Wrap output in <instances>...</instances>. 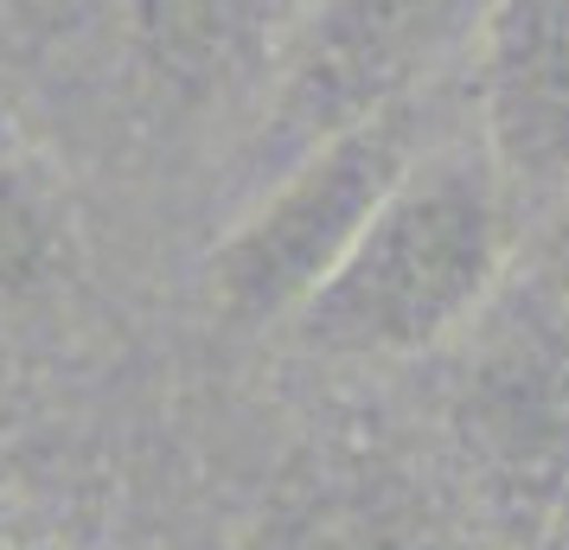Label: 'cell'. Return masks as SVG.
Listing matches in <instances>:
<instances>
[{
	"instance_id": "7",
	"label": "cell",
	"mask_w": 569,
	"mask_h": 550,
	"mask_svg": "<svg viewBox=\"0 0 569 550\" xmlns=\"http://www.w3.org/2000/svg\"><path fill=\"white\" fill-rule=\"evenodd\" d=\"M71 282V218L46 173L0 154V320L46 308Z\"/></svg>"
},
{
	"instance_id": "3",
	"label": "cell",
	"mask_w": 569,
	"mask_h": 550,
	"mask_svg": "<svg viewBox=\"0 0 569 550\" xmlns=\"http://www.w3.org/2000/svg\"><path fill=\"white\" fill-rule=\"evenodd\" d=\"M487 0H301L237 148V192L301 148L441 90Z\"/></svg>"
},
{
	"instance_id": "2",
	"label": "cell",
	"mask_w": 569,
	"mask_h": 550,
	"mask_svg": "<svg viewBox=\"0 0 569 550\" xmlns=\"http://www.w3.org/2000/svg\"><path fill=\"white\" fill-rule=\"evenodd\" d=\"M441 129H448L441 90H429L416 103H397L371 122L313 141L276 173H262L250 192H237V218L199 262L211 320L243 333L288 327V314L333 276L365 218L385 206V192Z\"/></svg>"
},
{
	"instance_id": "6",
	"label": "cell",
	"mask_w": 569,
	"mask_h": 550,
	"mask_svg": "<svg viewBox=\"0 0 569 550\" xmlns=\"http://www.w3.org/2000/svg\"><path fill=\"white\" fill-rule=\"evenodd\" d=\"M295 13L301 0H116L129 64L180 116L257 97Z\"/></svg>"
},
{
	"instance_id": "1",
	"label": "cell",
	"mask_w": 569,
	"mask_h": 550,
	"mask_svg": "<svg viewBox=\"0 0 569 550\" xmlns=\"http://www.w3.org/2000/svg\"><path fill=\"white\" fill-rule=\"evenodd\" d=\"M525 206L499 180L467 122L403 167L385 206L365 218L333 276L288 314V340L327 366H410L436 359L512 282Z\"/></svg>"
},
{
	"instance_id": "8",
	"label": "cell",
	"mask_w": 569,
	"mask_h": 550,
	"mask_svg": "<svg viewBox=\"0 0 569 550\" xmlns=\"http://www.w3.org/2000/svg\"><path fill=\"white\" fill-rule=\"evenodd\" d=\"M538 211H543V224L531 237V282L525 289L569 327V186Z\"/></svg>"
},
{
	"instance_id": "5",
	"label": "cell",
	"mask_w": 569,
	"mask_h": 550,
	"mask_svg": "<svg viewBox=\"0 0 569 550\" xmlns=\"http://www.w3.org/2000/svg\"><path fill=\"white\" fill-rule=\"evenodd\" d=\"M467 129L525 211L569 186V0H487L467 46Z\"/></svg>"
},
{
	"instance_id": "4",
	"label": "cell",
	"mask_w": 569,
	"mask_h": 550,
	"mask_svg": "<svg viewBox=\"0 0 569 550\" xmlns=\"http://www.w3.org/2000/svg\"><path fill=\"white\" fill-rule=\"evenodd\" d=\"M473 333L455 397L467 468L506 519L543 524L569 499V327L525 289L499 294Z\"/></svg>"
}]
</instances>
